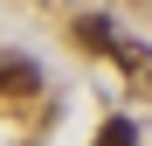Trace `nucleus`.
I'll list each match as a JSON object with an SVG mask.
<instances>
[{"instance_id": "2", "label": "nucleus", "mask_w": 152, "mask_h": 146, "mask_svg": "<svg viewBox=\"0 0 152 146\" xmlns=\"http://www.w3.org/2000/svg\"><path fill=\"white\" fill-rule=\"evenodd\" d=\"M76 42H83V49H97V56H111V42H118V28H111L104 14H83V21H76Z\"/></svg>"}, {"instance_id": "3", "label": "nucleus", "mask_w": 152, "mask_h": 146, "mask_svg": "<svg viewBox=\"0 0 152 146\" xmlns=\"http://www.w3.org/2000/svg\"><path fill=\"white\" fill-rule=\"evenodd\" d=\"M111 56H118L124 70H132V77H152V56H145L138 42H111Z\"/></svg>"}, {"instance_id": "4", "label": "nucleus", "mask_w": 152, "mask_h": 146, "mask_svg": "<svg viewBox=\"0 0 152 146\" xmlns=\"http://www.w3.org/2000/svg\"><path fill=\"white\" fill-rule=\"evenodd\" d=\"M97 146H138V139H132V125H124V118H111V125L97 132Z\"/></svg>"}, {"instance_id": "1", "label": "nucleus", "mask_w": 152, "mask_h": 146, "mask_svg": "<svg viewBox=\"0 0 152 146\" xmlns=\"http://www.w3.org/2000/svg\"><path fill=\"white\" fill-rule=\"evenodd\" d=\"M42 90V70L28 56H0V97H35Z\"/></svg>"}]
</instances>
